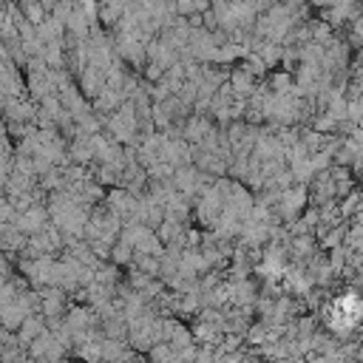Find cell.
Here are the masks:
<instances>
[{
    "instance_id": "obj_1",
    "label": "cell",
    "mask_w": 363,
    "mask_h": 363,
    "mask_svg": "<svg viewBox=\"0 0 363 363\" xmlns=\"http://www.w3.org/2000/svg\"><path fill=\"white\" fill-rule=\"evenodd\" d=\"M278 201H281V216L292 221L306 204V187L303 184L301 187H286V190L278 193Z\"/></svg>"
},
{
    "instance_id": "obj_2",
    "label": "cell",
    "mask_w": 363,
    "mask_h": 363,
    "mask_svg": "<svg viewBox=\"0 0 363 363\" xmlns=\"http://www.w3.org/2000/svg\"><path fill=\"white\" fill-rule=\"evenodd\" d=\"M17 9H20V14L31 23V26H40L48 14H45V6L40 3V0H17Z\"/></svg>"
},
{
    "instance_id": "obj_3",
    "label": "cell",
    "mask_w": 363,
    "mask_h": 363,
    "mask_svg": "<svg viewBox=\"0 0 363 363\" xmlns=\"http://www.w3.org/2000/svg\"><path fill=\"white\" fill-rule=\"evenodd\" d=\"M252 77H255V74H250L247 68L233 71V74H230V88H233V94L250 96V94H252Z\"/></svg>"
},
{
    "instance_id": "obj_4",
    "label": "cell",
    "mask_w": 363,
    "mask_h": 363,
    "mask_svg": "<svg viewBox=\"0 0 363 363\" xmlns=\"http://www.w3.org/2000/svg\"><path fill=\"white\" fill-rule=\"evenodd\" d=\"M312 6H320V9H329V6H335L337 0H309Z\"/></svg>"
},
{
    "instance_id": "obj_5",
    "label": "cell",
    "mask_w": 363,
    "mask_h": 363,
    "mask_svg": "<svg viewBox=\"0 0 363 363\" xmlns=\"http://www.w3.org/2000/svg\"><path fill=\"white\" fill-rule=\"evenodd\" d=\"M0 3H17V0H0Z\"/></svg>"
}]
</instances>
